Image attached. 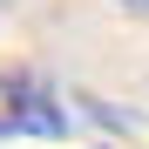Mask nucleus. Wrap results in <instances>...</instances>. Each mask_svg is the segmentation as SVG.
<instances>
[{"label":"nucleus","mask_w":149,"mask_h":149,"mask_svg":"<svg viewBox=\"0 0 149 149\" xmlns=\"http://www.w3.org/2000/svg\"><path fill=\"white\" fill-rule=\"evenodd\" d=\"M0 136H68V109L41 74H7L0 81Z\"/></svg>","instance_id":"nucleus-1"},{"label":"nucleus","mask_w":149,"mask_h":149,"mask_svg":"<svg viewBox=\"0 0 149 149\" xmlns=\"http://www.w3.org/2000/svg\"><path fill=\"white\" fill-rule=\"evenodd\" d=\"M122 14H136V20H149V0H115Z\"/></svg>","instance_id":"nucleus-2"}]
</instances>
